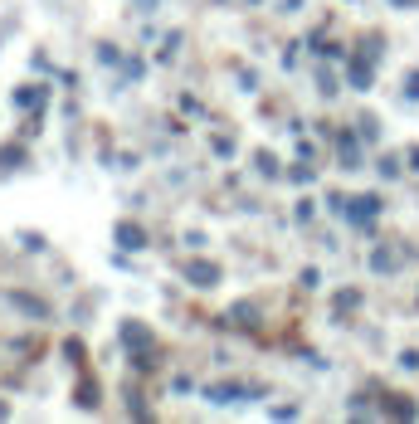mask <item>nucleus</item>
<instances>
[{"label":"nucleus","instance_id":"2","mask_svg":"<svg viewBox=\"0 0 419 424\" xmlns=\"http://www.w3.org/2000/svg\"><path fill=\"white\" fill-rule=\"evenodd\" d=\"M190 278H195L200 288H210V283H215L220 274H215V269H205V263H190Z\"/></svg>","mask_w":419,"mask_h":424},{"label":"nucleus","instance_id":"3","mask_svg":"<svg viewBox=\"0 0 419 424\" xmlns=\"http://www.w3.org/2000/svg\"><path fill=\"white\" fill-rule=\"evenodd\" d=\"M117 239H122L127 249H141V230H132V225H122V230H117Z\"/></svg>","mask_w":419,"mask_h":424},{"label":"nucleus","instance_id":"1","mask_svg":"<svg viewBox=\"0 0 419 424\" xmlns=\"http://www.w3.org/2000/svg\"><path fill=\"white\" fill-rule=\"evenodd\" d=\"M205 395H210V400H220V405H229V400H239V395H244V386H210Z\"/></svg>","mask_w":419,"mask_h":424}]
</instances>
